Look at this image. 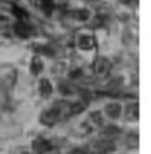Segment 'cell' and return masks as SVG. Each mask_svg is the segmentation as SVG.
Here are the masks:
<instances>
[{
    "instance_id": "obj_1",
    "label": "cell",
    "mask_w": 151,
    "mask_h": 154,
    "mask_svg": "<svg viewBox=\"0 0 151 154\" xmlns=\"http://www.w3.org/2000/svg\"><path fill=\"white\" fill-rule=\"evenodd\" d=\"M111 70V62L107 58H98L94 64V71L96 76L105 77Z\"/></svg>"
},
{
    "instance_id": "obj_2",
    "label": "cell",
    "mask_w": 151,
    "mask_h": 154,
    "mask_svg": "<svg viewBox=\"0 0 151 154\" xmlns=\"http://www.w3.org/2000/svg\"><path fill=\"white\" fill-rule=\"evenodd\" d=\"M31 147H33V150H34L36 153H49L51 148H52L51 144H49V141H46V139H43V138L34 139L33 144H31Z\"/></svg>"
},
{
    "instance_id": "obj_3",
    "label": "cell",
    "mask_w": 151,
    "mask_h": 154,
    "mask_svg": "<svg viewBox=\"0 0 151 154\" xmlns=\"http://www.w3.org/2000/svg\"><path fill=\"white\" fill-rule=\"evenodd\" d=\"M95 150H96V153L99 154H108L114 150V142L110 141V139H101L95 145Z\"/></svg>"
},
{
    "instance_id": "obj_4",
    "label": "cell",
    "mask_w": 151,
    "mask_h": 154,
    "mask_svg": "<svg viewBox=\"0 0 151 154\" xmlns=\"http://www.w3.org/2000/svg\"><path fill=\"white\" fill-rule=\"evenodd\" d=\"M15 33H17V36H19V37L27 38L31 36L33 28H31L28 24H25L24 21H21V22H18V24L15 25Z\"/></svg>"
},
{
    "instance_id": "obj_5",
    "label": "cell",
    "mask_w": 151,
    "mask_h": 154,
    "mask_svg": "<svg viewBox=\"0 0 151 154\" xmlns=\"http://www.w3.org/2000/svg\"><path fill=\"white\" fill-rule=\"evenodd\" d=\"M101 125H102V116H101V113H92V114L88 117L86 123H85V126H86L88 129L99 128Z\"/></svg>"
},
{
    "instance_id": "obj_6",
    "label": "cell",
    "mask_w": 151,
    "mask_h": 154,
    "mask_svg": "<svg viewBox=\"0 0 151 154\" xmlns=\"http://www.w3.org/2000/svg\"><path fill=\"white\" fill-rule=\"evenodd\" d=\"M77 43H79V48L83 49V51H91L95 46V40L91 36H80Z\"/></svg>"
},
{
    "instance_id": "obj_7",
    "label": "cell",
    "mask_w": 151,
    "mask_h": 154,
    "mask_svg": "<svg viewBox=\"0 0 151 154\" xmlns=\"http://www.w3.org/2000/svg\"><path fill=\"white\" fill-rule=\"evenodd\" d=\"M126 117L129 119V120H138L139 119V105L138 104H131V105H128V108H126Z\"/></svg>"
},
{
    "instance_id": "obj_8",
    "label": "cell",
    "mask_w": 151,
    "mask_h": 154,
    "mask_svg": "<svg viewBox=\"0 0 151 154\" xmlns=\"http://www.w3.org/2000/svg\"><path fill=\"white\" fill-rule=\"evenodd\" d=\"M120 111H122V108H120V105L119 104H108L107 105V108H105V113L107 116H110V117H119L120 114Z\"/></svg>"
},
{
    "instance_id": "obj_9",
    "label": "cell",
    "mask_w": 151,
    "mask_h": 154,
    "mask_svg": "<svg viewBox=\"0 0 151 154\" xmlns=\"http://www.w3.org/2000/svg\"><path fill=\"white\" fill-rule=\"evenodd\" d=\"M40 92H42V95H45V96L51 95V92H52V85H51V82H49L48 79H43V80L40 82Z\"/></svg>"
},
{
    "instance_id": "obj_10",
    "label": "cell",
    "mask_w": 151,
    "mask_h": 154,
    "mask_svg": "<svg viewBox=\"0 0 151 154\" xmlns=\"http://www.w3.org/2000/svg\"><path fill=\"white\" fill-rule=\"evenodd\" d=\"M102 135H104L105 139L113 141V138H116V136L119 135V129H117L116 126H108V128H105V131L102 132Z\"/></svg>"
},
{
    "instance_id": "obj_11",
    "label": "cell",
    "mask_w": 151,
    "mask_h": 154,
    "mask_svg": "<svg viewBox=\"0 0 151 154\" xmlns=\"http://www.w3.org/2000/svg\"><path fill=\"white\" fill-rule=\"evenodd\" d=\"M73 17L76 19H79V21H86V19L89 18V12L86 9H77V11L73 12Z\"/></svg>"
},
{
    "instance_id": "obj_12",
    "label": "cell",
    "mask_w": 151,
    "mask_h": 154,
    "mask_svg": "<svg viewBox=\"0 0 151 154\" xmlns=\"http://www.w3.org/2000/svg\"><path fill=\"white\" fill-rule=\"evenodd\" d=\"M42 61L39 59V58H34L33 61H31V73L33 74H39L40 71H42Z\"/></svg>"
},
{
    "instance_id": "obj_13",
    "label": "cell",
    "mask_w": 151,
    "mask_h": 154,
    "mask_svg": "<svg viewBox=\"0 0 151 154\" xmlns=\"http://www.w3.org/2000/svg\"><path fill=\"white\" fill-rule=\"evenodd\" d=\"M9 24V18L6 15H0V27H5Z\"/></svg>"
},
{
    "instance_id": "obj_14",
    "label": "cell",
    "mask_w": 151,
    "mask_h": 154,
    "mask_svg": "<svg viewBox=\"0 0 151 154\" xmlns=\"http://www.w3.org/2000/svg\"><path fill=\"white\" fill-rule=\"evenodd\" d=\"M14 12H15V15L18 17V18H25V12L22 11V9H19V8H14Z\"/></svg>"
},
{
    "instance_id": "obj_15",
    "label": "cell",
    "mask_w": 151,
    "mask_h": 154,
    "mask_svg": "<svg viewBox=\"0 0 151 154\" xmlns=\"http://www.w3.org/2000/svg\"><path fill=\"white\" fill-rule=\"evenodd\" d=\"M71 154H88L85 150H80V148H76V150H73L71 151Z\"/></svg>"
}]
</instances>
